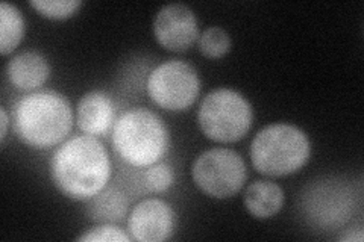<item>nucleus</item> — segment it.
<instances>
[{
  "instance_id": "1",
  "label": "nucleus",
  "mask_w": 364,
  "mask_h": 242,
  "mask_svg": "<svg viewBox=\"0 0 364 242\" xmlns=\"http://www.w3.org/2000/svg\"><path fill=\"white\" fill-rule=\"evenodd\" d=\"M50 176L64 197L88 202L104 191L111 180L112 164L108 150L96 136H73L55 150Z\"/></svg>"
},
{
  "instance_id": "2",
  "label": "nucleus",
  "mask_w": 364,
  "mask_h": 242,
  "mask_svg": "<svg viewBox=\"0 0 364 242\" xmlns=\"http://www.w3.org/2000/svg\"><path fill=\"white\" fill-rule=\"evenodd\" d=\"M72 128V105L58 91H33L14 108L16 133L31 148L48 150L63 144Z\"/></svg>"
},
{
  "instance_id": "3",
  "label": "nucleus",
  "mask_w": 364,
  "mask_h": 242,
  "mask_svg": "<svg viewBox=\"0 0 364 242\" xmlns=\"http://www.w3.org/2000/svg\"><path fill=\"white\" fill-rule=\"evenodd\" d=\"M111 143L114 152L128 167L147 168L164 158L170 136L158 114L146 108H132L116 119Z\"/></svg>"
},
{
  "instance_id": "4",
  "label": "nucleus",
  "mask_w": 364,
  "mask_h": 242,
  "mask_svg": "<svg viewBox=\"0 0 364 242\" xmlns=\"http://www.w3.org/2000/svg\"><path fill=\"white\" fill-rule=\"evenodd\" d=\"M249 153L259 175L284 177L306 165L311 156V143L309 135L298 126L273 123L258 131Z\"/></svg>"
},
{
  "instance_id": "5",
  "label": "nucleus",
  "mask_w": 364,
  "mask_h": 242,
  "mask_svg": "<svg viewBox=\"0 0 364 242\" xmlns=\"http://www.w3.org/2000/svg\"><path fill=\"white\" fill-rule=\"evenodd\" d=\"M198 123L208 140L232 144L243 140L252 128L254 109L238 91L218 88L210 91L200 101Z\"/></svg>"
},
{
  "instance_id": "6",
  "label": "nucleus",
  "mask_w": 364,
  "mask_h": 242,
  "mask_svg": "<svg viewBox=\"0 0 364 242\" xmlns=\"http://www.w3.org/2000/svg\"><path fill=\"white\" fill-rule=\"evenodd\" d=\"M196 187L211 199L225 200L242 191L247 179L245 159L235 150L214 147L200 153L191 167Z\"/></svg>"
},
{
  "instance_id": "7",
  "label": "nucleus",
  "mask_w": 364,
  "mask_h": 242,
  "mask_svg": "<svg viewBox=\"0 0 364 242\" xmlns=\"http://www.w3.org/2000/svg\"><path fill=\"white\" fill-rule=\"evenodd\" d=\"M147 94L164 111L182 112L195 105L200 93L196 68L186 61L170 60L158 64L147 76Z\"/></svg>"
},
{
  "instance_id": "8",
  "label": "nucleus",
  "mask_w": 364,
  "mask_h": 242,
  "mask_svg": "<svg viewBox=\"0 0 364 242\" xmlns=\"http://www.w3.org/2000/svg\"><path fill=\"white\" fill-rule=\"evenodd\" d=\"M152 31L156 43L168 52H187L199 40L198 17L186 4H168L158 11Z\"/></svg>"
},
{
  "instance_id": "9",
  "label": "nucleus",
  "mask_w": 364,
  "mask_h": 242,
  "mask_svg": "<svg viewBox=\"0 0 364 242\" xmlns=\"http://www.w3.org/2000/svg\"><path fill=\"white\" fill-rule=\"evenodd\" d=\"M176 224L173 207L161 199H146L128 215L131 238L139 242H163L172 236Z\"/></svg>"
},
{
  "instance_id": "10",
  "label": "nucleus",
  "mask_w": 364,
  "mask_h": 242,
  "mask_svg": "<svg viewBox=\"0 0 364 242\" xmlns=\"http://www.w3.org/2000/svg\"><path fill=\"white\" fill-rule=\"evenodd\" d=\"M76 123L84 135L105 136L116 123V106L111 96L100 89L84 94L76 106Z\"/></svg>"
},
{
  "instance_id": "11",
  "label": "nucleus",
  "mask_w": 364,
  "mask_h": 242,
  "mask_svg": "<svg viewBox=\"0 0 364 242\" xmlns=\"http://www.w3.org/2000/svg\"><path fill=\"white\" fill-rule=\"evenodd\" d=\"M50 76V64L38 52H21L6 64L9 84L20 91H36Z\"/></svg>"
},
{
  "instance_id": "12",
  "label": "nucleus",
  "mask_w": 364,
  "mask_h": 242,
  "mask_svg": "<svg viewBox=\"0 0 364 242\" xmlns=\"http://www.w3.org/2000/svg\"><path fill=\"white\" fill-rule=\"evenodd\" d=\"M246 211L258 220H267L282 209L286 202L284 189L275 182L255 180L245 191Z\"/></svg>"
},
{
  "instance_id": "13",
  "label": "nucleus",
  "mask_w": 364,
  "mask_h": 242,
  "mask_svg": "<svg viewBox=\"0 0 364 242\" xmlns=\"http://www.w3.org/2000/svg\"><path fill=\"white\" fill-rule=\"evenodd\" d=\"M129 200L127 194L116 187H107L93 199L88 200L87 214L91 221L97 224L111 223L116 224L123 221L128 215Z\"/></svg>"
},
{
  "instance_id": "14",
  "label": "nucleus",
  "mask_w": 364,
  "mask_h": 242,
  "mask_svg": "<svg viewBox=\"0 0 364 242\" xmlns=\"http://www.w3.org/2000/svg\"><path fill=\"white\" fill-rule=\"evenodd\" d=\"M25 35V18L21 11L8 2L0 4V53H13Z\"/></svg>"
},
{
  "instance_id": "15",
  "label": "nucleus",
  "mask_w": 364,
  "mask_h": 242,
  "mask_svg": "<svg viewBox=\"0 0 364 242\" xmlns=\"http://www.w3.org/2000/svg\"><path fill=\"white\" fill-rule=\"evenodd\" d=\"M199 50L208 60H219L232 48L231 35L220 26L207 28L199 35Z\"/></svg>"
},
{
  "instance_id": "16",
  "label": "nucleus",
  "mask_w": 364,
  "mask_h": 242,
  "mask_svg": "<svg viewBox=\"0 0 364 242\" xmlns=\"http://www.w3.org/2000/svg\"><path fill=\"white\" fill-rule=\"evenodd\" d=\"M29 5L46 18L65 20L77 13L82 2L81 0H31Z\"/></svg>"
},
{
  "instance_id": "17",
  "label": "nucleus",
  "mask_w": 364,
  "mask_h": 242,
  "mask_svg": "<svg viewBox=\"0 0 364 242\" xmlns=\"http://www.w3.org/2000/svg\"><path fill=\"white\" fill-rule=\"evenodd\" d=\"M175 170L166 163H159L144 168L143 185L146 192H166L175 183Z\"/></svg>"
},
{
  "instance_id": "18",
  "label": "nucleus",
  "mask_w": 364,
  "mask_h": 242,
  "mask_svg": "<svg viewBox=\"0 0 364 242\" xmlns=\"http://www.w3.org/2000/svg\"><path fill=\"white\" fill-rule=\"evenodd\" d=\"M79 242H129L132 238L116 224L104 223L88 229L76 238Z\"/></svg>"
},
{
  "instance_id": "19",
  "label": "nucleus",
  "mask_w": 364,
  "mask_h": 242,
  "mask_svg": "<svg viewBox=\"0 0 364 242\" xmlns=\"http://www.w3.org/2000/svg\"><path fill=\"white\" fill-rule=\"evenodd\" d=\"M0 124H2V129H0V141L4 144L8 135V128H9V115L5 106L0 108Z\"/></svg>"
}]
</instances>
